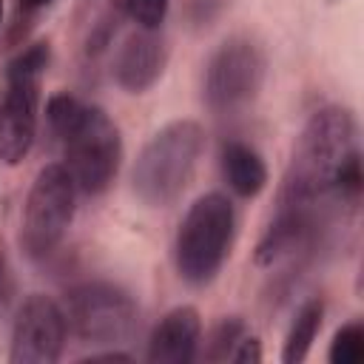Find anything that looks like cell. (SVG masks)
<instances>
[{"label": "cell", "instance_id": "9a60e30c", "mask_svg": "<svg viewBox=\"0 0 364 364\" xmlns=\"http://www.w3.org/2000/svg\"><path fill=\"white\" fill-rule=\"evenodd\" d=\"M245 333H247V330H245V321H242L239 316L222 318V321L210 330V336H208L205 358H208V361H230V355H233V350H236V344L242 341Z\"/></svg>", "mask_w": 364, "mask_h": 364}, {"label": "cell", "instance_id": "4fadbf2b", "mask_svg": "<svg viewBox=\"0 0 364 364\" xmlns=\"http://www.w3.org/2000/svg\"><path fill=\"white\" fill-rule=\"evenodd\" d=\"M222 176L228 182V188L242 196V199H253L264 191L267 185V165L262 159V154L239 139H230L222 145Z\"/></svg>", "mask_w": 364, "mask_h": 364}, {"label": "cell", "instance_id": "8992f818", "mask_svg": "<svg viewBox=\"0 0 364 364\" xmlns=\"http://www.w3.org/2000/svg\"><path fill=\"white\" fill-rule=\"evenodd\" d=\"M77 208V182L65 165L48 162L34 176L26 208H23V230L20 245L28 259H46L57 250L63 236L71 228Z\"/></svg>", "mask_w": 364, "mask_h": 364}, {"label": "cell", "instance_id": "ffe728a7", "mask_svg": "<svg viewBox=\"0 0 364 364\" xmlns=\"http://www.w3.org/2000/svg\"><path fill=\"white\" fill-rule=\"evenodd\" d=\"M233 364H259L262 361V341L256 336H242V341L236 344L233 355H230Z\"/></svg>", "mask_w": 364, "mask_h": 364}, {"label": "cell", "instance_id": "7402d4cb", "mask_svg": "<svg viewBox=\"0 0 364 364\" xmlns=\"http://www.w3.org/2000/svg\"><path fill=\"white\" fill-rule=\"evenodd\" d=\"M51 0H20V11L26 14V17H34L40 9H46Z\"/></svg>", "mask_w": 364, "mask_h": 364}, {"label": "cell", "instance_id": "603a6c76", "mask_svg": "<svg viewBox=\"0 0 364 364\" xmlns=\"http://www.w3.org/2000/svg\"><path fill=\"white\" fill-rule=\"evenodd\" d=\"M0 17H3V0H0Z\"/></svg>", "mask_w": 364, "mask_h": 364}, {"label": "cell", "instance_id": "d6986e66", "mask_svg": "<svg viewBox=\"0 0 364 364\" xmlns=\"http://www.w3.org/2000/svg\"><path fill=\"white\" fill-rule=\"evenodd\" d=\"M11 301H14V276H11V264L6 259V250L0 245V316L9 313Z\"/></svg>", "mask_w": 364, "mask_h": 364}, {"label": "cell", "instance_id": "5bb4252c", "mask_svg": "<svg viewBox=\"0 0 364 364\" xmlns=\"http://www.w3.org/2000/svg\"><path fill=\"white\" fill-rule=\"evenodd\" d=\"M321 321H324V301L321 299H310L299 307L290 330H287V338H284V350H282V361L284 364H299L307 358L318 330H321Z\"/></svg>", "mask_w": 364, "mask_h": 364}, {"label": "cell", "instance_id": "8fae6325", "mask_svg": "<svg viewBox=\"0 0 364 364\" xmlns=\"http://www.w3.org/2000/svg\"><path fill=\"white\" fill-rule=\"evenodd\" d=\"M202 341V318L191 304L168 310L148 338V361L154 364H188L196 358Z\"/></svg>", "mask_w": 364, "mask_h": 364}, {"label": "cell", "instance_id": "52a82bcc", "mask_svg": "<svg viewBox=\"0 0 364 364\" xmlns=\"http://www.w3.org/2000/svg\"><path fill=\"white\" fill-rule=\"evenodd\" d=\"M68 330L82 344H119L128 341L139 324V307L128 290L111 282H80L65 293Z\"/></svg>", "mask_w": 364, "mask_h": 364}, {"label": "cell", "instance_id": "5b68a950", "mask_svg": "<svg viewBox=\"0 0 364 364\" xmlns=\"http://www.w3.org/2000/svg\"><path fill=\"white\" fill-rule=\"evenodd\" d=\"M48 60V43H31L6 68V94L0 100V162L6 165H20L34 145L40 82Z\"/></svg>", "mask_w": 364, "mask_h": 364}, {"label": "cell", "instance_id": "6da1fadb", "mask_svg": "<svg viewBox=\"0 0 364 364\" xmlns=\"http://www.w3.org/2000/svg\"><path fill=\"white\" fill-rule=\"evenodd\" d=\"M358 154V125L350 108L324 105L304 122L282 176L279 205L316 208L336 193L344 165Z\"/></svg>", "mask_w": 364, "mask_h": 364}, {"label": "cell", "instance_id": "277c9868", "mask_svg": "<svg viewBox=\"0 0 364 364\" xmlns=\"http://www.w3.org/2000/svg\"><path fill=\"white\" fill-rule=\"evenodd\" d=\"M236 236V210L225 193L199 196L179 222L173 264L185 284L205 287L225 267Z\"/></svg>", "mask_w": 364, "mask_h": 364}, {"label": "cell", "instance_id": "7c38bea8", "mask_svg": "<svg viewBox=\"0 0 364 364\" xmlns=\"http://www.w3.org/2000/svg\"><path fill=\"white\" fill-rule=\"evenodd\" d=\"M316 236V208H296V205H276V213L256 245V264L270 267L290 253L307 247Z\"/></svg>", "mask_w": 364, "mask_h": 364}, {"label": "cell", "instance_id": "ba28073f", "mask_svg": "<svg viewBox=\"0 0 364 364\" xmlns=\"http://www.w3.org/2000/svg\"><path fill=\"white\" fill-rule=\"evenodd\" d=\"M267 60L250 37H228L208 60L202 97L213 114H239L262 91Z\"/></svg>", "mask_w": 364, "mask_h": 364}, {"label": "cell", "instance_id": "44dd1931", "mask_svg": "<svg viewBox=\"0 0 364 364\" xmlns=\"http://www.w3.org/2000/svg\"><path fill=\"white\" fill-rule=\"evenodd\" d=\"M82 361H131V355L128 353H119V350H105V353H91Z\"/></svg>", "mask_w": 364, "mask_h": 364}, {"label": "cell", "instance_id": "7a4b0ae2", "mask_svg": "<svg viewBox=\"0 0 364 364\" xmlns=\"http://www.w3.org/2000/svg\"><path fill=\"white\" fill-rule=\"evenodd\" d=\"M46 119L51 134L63 142L65 168L74 176L77 191L88 196L108 191L122 162V136L114 119L68 91L48 97Z\"/></svg>", "mask_w": 364, "mask_h": 364}, {"label": "cell", "instance_id": "9c48e42d", "mask_svg": "<svg viewBox=\"0 0 364 364\" xmlns=\"http://www.w3.org/2000/svg\"><path fill=\"white\" fill-rule=\"evenodd\" d=\"M68 338V321L65 310L43 293L28 296L11 327V347L9 361L11 364H54L60 361Z\"/></svg>", "mask_w": 364, "mask_h": 364}, {"label": "cell", "instance_id": "30bf717a", "mask_svg": "<svg viewBox=\"0 0 364 364\" xmlns=\"http://www.w3.org/2000/svg\"><path fill=\"white\" fill-rule=\"evenodd\" d=\"M168 65V40L159 28H139L114 54V82L128 94H145L154 88Z\"/></svg>", "mask_w": 364, "mask_h": 364}, {"label": "cell", "instance_id": "3957f363", "mask_svg": "<svg viewBox=\"0 0 364 364\" xmlns=\"http://www.w3.org/2000/svg\"><path fill=\"white\" fill-rule=\"evenodd\" d=\"M205 151V128L196 119H173L162 125L139 151L131 188L148 208L173 205L191 185Z\"/></svg>", "mask_w": 364, "mask_h": 364}, {"label": "cell", "instance_id": "ac0fdd59", "mask_svg": "<svg viewBox=\"0 0 364 364\" xmlns=\"http://www.w3.org/2000/svg\"><path fill=\"white\" fill-rule=\"evenodd\" d=\"M233 0H185V17L193 28L213 26Z\"/></svg>", "mask_w": 364, "mask_h": 364}, {"label": "cell", "instance_id": "2e32d148", "mask_svg": "<svg viewBox=\"0 0 364 364\" xmlns=\"http://www.w3.org/2000/svg\"><path fill=\"white\" fill-rule=\"evenodd\" d=\"M364 358V324L347 321L336 330L330 341V361L333 364H361Z\"/></svg>", "mask_w": 364, "mask_h": 364}, {"label": "cell", "instance_id": "e0dca14e", "mask_svg": "<svg viewBox=\"0 0 364 364\" xmlns=\"http://www.w3.org/2000/svg\"><path fill=\"white\" fill-rule=\"evenodd\" d=\"M119 6L139 28H159L171 0H119Z\"/></svg>", "mask_w": 364, "mask_h": 364}]
</instances>
